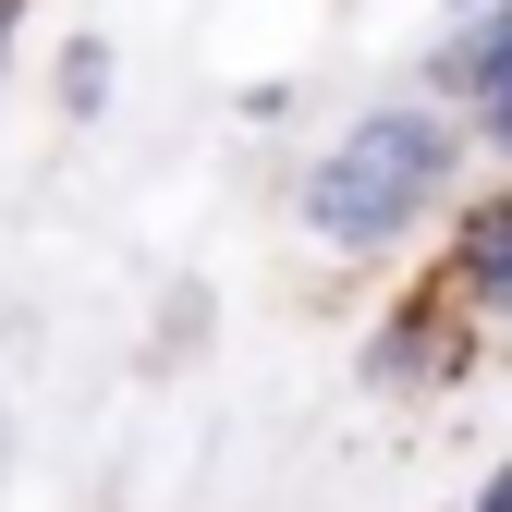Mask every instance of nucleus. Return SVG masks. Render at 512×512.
<instances>
[{
	"label": "nucleus",
	"mask_w": 512,
	"mask_h": 512,
	"mask_svg": "<svg viewBox=\"0 0 512 512\" xmlns=\"http://www.w3.org/2000/svg\"><path fill=\"white\" fill-rule=\"evenodd\" d=\"M464 269H476V293H488V305H512V208H488V220H476Z\"/></svg>",
	"instance_id": "nucleus-2"
},
{
	"label": "nucleus",
	"mask_w": 512,
	"mask_h": 512,
	"mask_svg": "<svg viewBox=\"0 0 512 512\" xmlns=\"http://www.w3.org/2000/svg\"><path fill=\"white\" fill-rule=\"evenodd\" d=\"M488 37H512V13H500V25H488Z\"/></svg>",
	"instance_id": "nucleus-6"
},
{
	"label": "nucleus",
	"mask_w": 512,
	"mask_h": 512,
	"mask_svg": "<svg viewBox=\"0 0 512 512\" xmlns=\"http://www.w3.org/2000/svg\"><path fill=\"white\" fill-rule=\"evenodd\" d=\"M439 183H452V135H439L427 110H378V122H354V135L305 171V220L330 244H391Z\"/></svg>",
	"instance_id": "nucleus-1"
},
{
	"label": "nucleus",
	"mask_w": 512,
	"mask_h": 512,
	"mask_svg": "<svg viewBox=\"0 0 512 512\" xmlns=\"http://www.w3.org/2000/svg\"><path fill=\"white\" fill-rule=\"evenodd\" d=\"M488 512H512V464H500V476H488Z\"/></svg>",
	"instance_id": "nucleus-4"
},
{
	"label": "nucleus",
	"mask_w": 512,
	"mask_h": 512,
	"mask_svg": "<svg viewBox=\"0 0 512 512\" xmlns=\"http://www.w3.org/2000/svg\"><path fill=\"white\" fill-rule=\"evenodd\" d=\"M13 13H25V0H0V37H13Z\"/></svg>",
	"instance_id": "nucleus-5"
},
{
	"label": "nucleus",
	"mask_w": 512,
	"mask_h": 512,
	"mask_svg": "<svg viewBox=\"0 0 512 512\" xmlns=\"http://www.w3.org/2000/svg\"><path fill=\"white\" fill-rule=\"evenodd\" d=\"M464 74H476V98H488V135L512 147V37H476V61H464Z\"/></svg>",
	"instance_id": "nucleus-3"
}]
</instances>
